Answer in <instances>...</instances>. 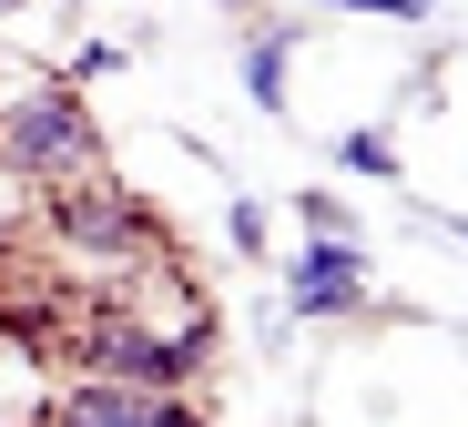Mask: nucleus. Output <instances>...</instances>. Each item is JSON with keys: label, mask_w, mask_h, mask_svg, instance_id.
Returning a JSON list of instances; mask_svg holds the SVG:
<instances>
[{"label": "nucleus", "mask_w": 468, "mask_h": 427, "mask_svg": "<svg viewBox=\"0 0 468 427\" xmlns=\"http://www.w3.org/2000/svg\"><path fill=\"white\" fill-rule=\"evenodd\" d=\"M0 163H11V174H31V184H92L102 133H92L82 92H71V81H41V92L0 102Z\"/></svg>", "instance_id": "obj_1"}, {"label": "nucleus", "mask_w": 468, "mask_h": 427, "mask_svg": "<svg viewBox=\"0 0 468 427\" xmlns=\"http://www.w3.org/2000/svg\"><path fill=\"white\" fill-rule=\"evenodd\" d=\"M204 357H214V315H194V326H174V336H153V326H133L122 295H112V305L92 315V336H82V367H92V377H122V387H143V397L184 387Z\"/></svg>", "instance_id": "obj_2"}, {"label": "nucleus", "mask_w": 468, "mask_h": 427, "mask_svg": "<svg viewBox=\"0 0 468 427\" xmlns=\"http://www.w3.org/2000/svg\"><path fill=\"white\" fill-rule=\"evenodd\" d=\"M51 244L92 254V265H143V254H164V224L122 184H51Z\"/></svg>", "instance_id": "obj_3"}, {"label": "nucleus", "mask_w": 468, "mask_h": 427, "mask_svg": "<svg viewBox=\"0 0 468 427\" xmlns=\"http://www.w3.org/2000/svg\"><path fill=\"white\" fill-rule=\"evenodd\" d=\"M285 295H295V315H346L367 295V254L356 244H305L295 275H285Z\"/></svg>", "instance_id": "obj_4"}, {"label": "nucleus", "mask_w": 468, "mask_h": 427, "mask_svg": "<svg viewBox=\"0 0 468 427\" xmlns=\"http://www.w3.org/2000/svg\"><path fill=\"white\" fill-rule=\"evenodd\" d=\"M133 397H143V387H122V377H82V387H61V397H51L41 427H122Z\"/></svg>", "instance_id": "obj_5"}, {"label": "nucleus", "mask_w": 468, "mask_h": 427, "mask_svg": "<svg viewBox=\"0 0 468 427\" xmlns=\"http://www.w3.org/2000/svg\"><path fill=\"white\" fill-rule=\"evenodd\" d=\"M245 92H255L265 112L285 102V41H255V51H245Z\"/></svg>", "instance_id": "obj_6"}, {"label": "nucleus", "mask_w": 468, "mask_h": 427, "mask_svg": "<svg viewBox=\"0 0 468 427\" xmlns=\"http://www.w3.org/2000/svg\"><path fill=\"white\" fill-rule=\"evenodd\" d=\"M122 427H204V407L184 397V387H164V397H133V417Z\"/></svg>", "instance_id": "obj_7"}, {"label": "nucleus", "mask_w": 468, "mask_h": 427, "mask_svg": "<svg viewBox=\"0 0 468 427\" xmlns=\"http://www.w3.org/2000/svg\"><path fill=\"white\" fill-rule=\"evenodd\" d=\"M295 224L316 234V244H346V224H356V214H346L336 194H295Z\"/></svg>", "instance_id": "obj_8"}, {"label": "nucleus", "mask_w": 468, "mask_h": 427, "mask_svg": "<svg viewBox=\"0 0 468 427\" xmlns=\"http://www.w3.org/2000/svg\"><path fill=\"white\" fill-rule=\"evenodd\" d=\"M336 163H346V174H377V184H387V174H398V143H387V133H346V153H336Z\"/></svg>", "instance_id": "obj_9"}, {"label": "nucleus", "mask_w": 468, "mask_h": 427, "mask_svg": "<svg viewBox=\"0 0 468 427\" xmlns=\"http://www.w3.org/2000/svg\"><path fill=\"white\" fill-rule=\"evenodd\" d=\"M224 234H234V254H265V214H255V204H234V224H224Z\"/></svg>", "instance_id": "obj_10"}, {"label": "nucleus", "mask_w": 468, "mask_h": 427, "mask_svg": "<svg viewBox=\"0 0 468 427\" xmlns=\"http://www.w3.org/2000/svg\"><path fill=\"white\" fill-rule=\"evenodd\" d=\"M336 11H398V21H418V0H336Z\"/></svg>", "instance_id": "obj_11"}, {"label": "nucleus", "mask_w": 468, "mask_h": 427, "mask_svg": "<svg viewBox=\"0 0 468 427\" xmlns=\"http://www.w3.org/2000/svg\"><path fill=\"white\" fill-rule=\"evenodd\" d=\"M0 11H21V0H0Z\"/></svg>", "instance_id": "obj_12"}, {"label": "nucleus", "mask_w": 468, "mask_h": 427, "mask_svg": "<svg viewBox=\"0 0 468 427\" xmlns=\"http://www.w3.org/2000/svg\"><path fill=\"white\" fill-rule=\"evenodd\" d=\"M224 11H245V0H224Z\"/></svg>", "instance_id": "obj_13"}]
</instances>
